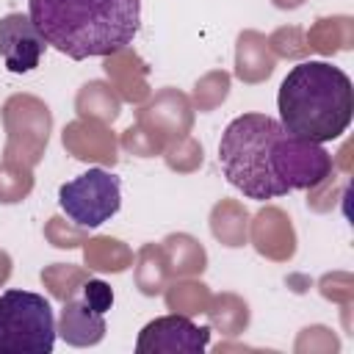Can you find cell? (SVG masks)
<instances>
[{"label": "cell", "mask_w": 354, "mask_h": 354, "mask_svg": "<svg viewBox=\"0 0 354 354\" xmlns=\"http://www.w3.org/2000/svg\"><path fill=\"white\" fill-rule=\"evenodd\" d=\"M58 207L77 227H100L122 207V180L105 169H88L58 188Z\"/></svg>", "instance_id": "5"}, {"label": "cell", "mask_w": 354, "mask_h": 354, "mask_svg": "<svg viewBox=\"0 0 354 354\" xmlns=\"http://www.w3.org/2000/svg\"><path fill=\"white\" fill-rule=\"evenodd\" d=\"M28 17L66 58H105L133 44L141 0H28Z\"/></svg>", "instance_id": "2"}, {"label": "cell", "mask_w": 354, "mask_h": 354, "mask_svg": "<svg viewBox=\"0 0 354 354\" xmlns=\"http://www.w3.org/2000/svg\"><path fill=\"white\" fill-rule=\"evenodd\" d=\"M80 296L88 307H94L97 313H108L111 304H113V290L111 285H105L102 279H86L80 285Z\"/></svg>", "instance_id": "9"}, {"label": "cell", "mask_w": 354, "mask_h": 354, "mask_svg": "<svg viewBox=\"0 0 354 354\" xmlns=\"http://www.w3.org/2000/svg\"><path fill=\"white\" fill-rule=\"evenodd\" d=\"M55 315L44 296L30 290L0 293V354H50Z\"/></svg>", "instance_id": "4"}, {"label": "cell", "mask_w": 354, "mask_h": 354, "mask_svg": "<svg viewBox=\"0 0 354 354\" xmlns=\"http://www.w3.org/2000/svg\"><path fill=\"white\" fill-rule=\"evenodd\" d=\"M277 108L288 133L313 144L335 141L351 124V77L326 61H301L279 83Z\"/></svg>", "instance_id": "3"}, {"label": "cell", "mask_w": 354, "mask_h": 354, "mask_svg": "<svg viewBox=\"0 0 354 354\" xmlns=\"http://www.w3.org/2000/svg\"><path fill=\"white\" fill-rule=\"evenodd\" d=\"M44 50H47V41L28 14L14 11L0 17V58L8 72L14 75L33 72Z\"/></svg>", "instance_id": "7"}, {"label": "cell", "mask_w": 354, "mask_h": 354, "mask_svg": "<svg viewBox=\"0 0 354 354\" xmlns=\"http://www.w3.org/2000/svg\"><path fill=\"white\" fill-rule=\"evenodd\" d=\"M207 343H210V326H199L188 315H160L138 332L136 351L138 354H202Z\"/></svg>", "instance_id": "6"}, {"label": "cell", "mask_w": 354, "mask_h": 354, "mask_svg": "<svg viewBox=\"0 0 354 354\" xmlns=\"http://www.w3.org/2000/svg\"><path fill=\"white\" fill-rule=\"evenodd\" d=\"M58 335L69 346H94L105 337V313H97L80 299H69L61 310Z\"/></svg>", "instance_id": "8"}, {"label": "cell", "mask_w": 354, "mask_h": 354, "mask_svg": "<svg viewBox=\"0 0 354 354\" xmlns=\"http://www.w3.org/2000/svg\"><path fill=\"white\" fill-rule=\"evenodd\" d=\"M218 166L232 188L263 202L324 183L332 174V155L288 133L268 113H241L221 133Z\"/></svg>", "instance_id": "1"}]
</instances>
